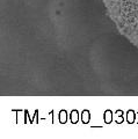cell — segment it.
Returning <instances> with one entry per match:
<instances>
[{
  "label": "cell",
  "instance_id": "cell-1",
  "mask_svg": "<svg viewBox=\"0 0 138 139\" xmlns=\"http://www.w3.org/2000/svg\"><path fill=\"white\" fill-rule=\"evenodd\" d=\"M117 31L138 49V0H102Z\"/></svg>",
  "mask_w": 138,
  "mask_h": 139
},
{
  "label": "cell",
  "instance_id": "cell-2",
  "mask_svg": "<svg viewBox=\"0 0 138 139\" xmlns=\"http://www.w3.org/2000/svg\"><path fill=\"white\" fill-rule=\"evenodd\" d=\"M105 119H106L107 123H110L113 119V112L110 111V110H108V111H106V114H105Z\"/></svg>",
  "mask_w": 138,
  "mask_h": 139
},
{
  "label": "cell",
  "instance_id": "cell-3",
  "mask_svg": "<svg viewBox=\"0 0 138 139\" xmlns=\"http://www.w3.org/2000/svg\"><path fill=\"white\" fill-rule=\"evenodd\" d=\"M71 122H72V123L78 122V112L74 111V110L71 112Z\"/></svg>",
  "mask_w": 138,
  "mask_h": 139
},
{
  "label": "cell",
  "instance_id": "cell-4",
  "mask_svg": "<svg viewBox=\"0 0 138 139\" xmlns=\"http://www.w3.org/2000/svg\"><path fill=\"white\" fill-rule=\"evenodd\" d=\"M66 119H67V114H66V111H60V122L62 123H65L66 122Z\"/></svg>",
  "mask_w": 138,
  "mask_h": 139
},
{
  "label": "cell",
  "instance_id": "cell-5",
  "mask_svg": "<svg viewBox=\"0 0 138 139\" xmlns=\"http://www.w3.org/2000/svg\"><path fill=\"white\" fill-rule=\"evenodd\" d=\"M82 119H84V122H85V123H88V121H89V112H88V111H84V112H82Z\"/></svg>",
  "mask_w": 138,
  "mask_h": 139
},
{
  "label": "cell",
  "instance_id": "cell-6",
  "mask_svg": "<svg viewBox=\"0 0 138 139\" xmlns=\"http://www.w3.org/2000/svg\"><path fill=\"white\" fill-rule=\"evenodd\" d=\"M133 118H135V115H133L132 111H129L128 112V121L130 122V123H132L133 122Z\"/></svg>",
  "mask_w": 138,
  "mask_h": 139
},
{
  "label": "cell",
  "instance_id": "cell-7",
  "mask_svg": "<svg viewBox=\"0 0 138 139\" xmlns=\"http://www.w3.org/2000/svg\"><path fill=\"white\" fill-rule=\"evenodd\" d=\"M116 115H117V116H121V115H122V111H117ZM117 122H118V123H121V122H122V118L118 117V118H117Z\"/></svg>",
  "mask_w": 138,
  "mask_h": 139
}]
</instances>
